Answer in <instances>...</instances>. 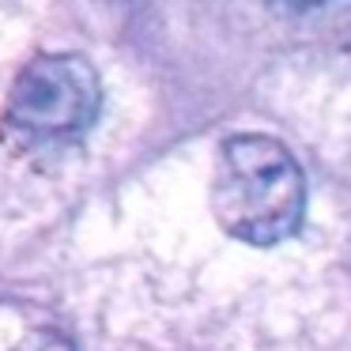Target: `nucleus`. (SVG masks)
Masks as SVG:
<instances>
[{
    "mask_svg": "<svg viewBox=\"0 0 351 351\" xmlns=\"http://www.w3.org/2000/svg\"><path fill=\"white\" fill-rule=\"evenodd\" d=\"M212 212L223 234L268 250L302 227V170L295 167L287 147L272 136H261V132L227 136L215 159Z\"/></svg>",
    "mask_w": 351,
    "mask_h": 351,
    "instance_id": "1",
    "label": "nucleus"
},
{
    "mask_svg": "<svg viewBox=\"0 0 351 351\" xmlns=\"http://www.w3.org/2000/svg\"><path fill=\"white\" fill-rule=\"evenodd\" d=\"M99 72L80 53H38L16 76L4 125L23 140H69L99 117Z\"/></svg>",
    "mask_w": 351,
    "mask_h": 351,
    "instance_id": "2",
    "label": "nucleus"
},
{
    "mask_svg": "<svg viewBox=\"0 0 351 351\" xmlns=\"http://www.w3.org/2000/svg\"><path fill=\"white\" fill-rule=\"evenodd\" d=\"M12 351H76L69 340H64L61 332H49V328H38V332L23 336V340L16 343Z\"/></svg>",
    "mask_w": 351,
    "mask_h": 351,
    "instance_id": "3",
    "label": "nucleus"
},
{
    "mask_svg": "<svg viewBox=\"0 0 351 351\" xmlns=\"http://www.w3.org/2000/svg\"><path fill=\"white\" fill-rule=\"evenodd\" d=\"M291 4H317V0H291Z\"/></svg>",
    "mask_w": 351,
    "mask_h": 351,
    "instance_id": "4",
    "label": "nucleus"
}]
</instances>
